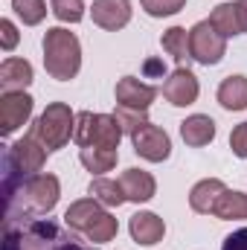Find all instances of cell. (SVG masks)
Listing matches in <instances>:
<instances>
[{
  "label": "cell",
  "mask_w": 247,
  "mask_h": 250,
  "mask_svg": "<svg viewBox=\"0 0 247 250\" xmlns=\"http://www.w3.org/2000/svg\"><path fill=\"white\" fill-rule=\"evenodd\" d=\"M143 73H145V79H163L166 76V64H163V59H145Z\"/></svg>",
  "instance_id": "33"
},
{
  "label": "cell",
  "mask_w": 247,
  "mask_h": 250,
  "mask_svg": "<svg viewBox=\"0 0 247 250\" xmlns=\"http://www.w3.org/2000/svg\"><path fill=\"white\" fill-rule=\"evenodd\" d=\"M44 70L56 82H70V79L79 76L82 44L70 29H64V26L47 29V35H44Z\"/></svg>",
  "instance_id": "3"
},
{
  "label": "cell",
  "mask_w": 247,
  "mask_h": 250,
  "mask_svg": "<svg viewBox=\"0 0 247 250\" xmlns=\"http://www.w3.org/2000/svg\"><path fill=\"white\" fill-rule=\"evenodd\" d=\"M114 117H117V123L123 125V131L128 134V137L148 123V111H134V108H123V105H117Z\"/></svg>",
  "instance_id": "29"
},
{
  "label": "cell",
  "mask_w": 247,
  "mask_h": 250,
  "mask_svg": "<svg viewBox=\"0 0 247 250\" xmlns=\"http://www.w3.org/2000/svg\"><path fill=\"white\" fill-rule=\"evenodd\" d=\"M123 134H125L123 125L117 123L114 114H93V111L76 114V134H73V143H76L79 148H84V146L120 148Z\"/></svg>",
  "instance_id": "5"
},
{
  "label": "cell",
  "mask_w": 247,
  "mask_h": 250,
  "mask_svg": "<svg viewBox=\"0 0 247 250\" xmlns=\"http://www.w3.org/2000/svg\"><path fill=\"white\" fill-rule=\"evenodd\" d=\"M79 160H82V166H84L90 175L102 178L105 172H111V169L117 166L120 151H117V148H102V146H84V148H79Z\"/></svg>",
  "instance_id": "20"
},
{
  "label": "cell",
  "mask_w": 247,
  "mask_h": 250,
  "mask_svg": "<svg viewBox=\"0 0 247 250\" xmlns=\"http://www.w3.org/2000/svg\"><path fill=\"white\" fill-rule=\"evenodd\" d=\"M163 96H166V102L175 105V108H189V105H195L198 96H201V82H198V76H195L189 67H178V70H172V76L163 82Z\"/></svg>",
  "instance_id": "10"
},
{
  "label": "cell",
  "mask_w": 247,
  "mask_h": 250,
  "mask_svg": "<svg viewBox=\"0 0 247 250\" xmlns=\"http://www.w3.org/2000/svg\"><path fill=\"white\" fill-rule=\"evenodd\" d=\"M117 233H120V221H117L111 212H105V215H102V218H96V224L84 233V239H87V242H93V245H105V242H111Z\"/></svg>",
  "instance_id": "26"
},
{
  "label": "cell",
  "mask_w": 247,
  "mask_h": 250,
  "mask_svg": "<svg viewBox=\"0 0 247 250\" xmlns=\"http://www.w3.org/2000/svg\"><path fill=\"white\" fill-rule=\"evenodd\" d=\"M114 96H117V105H123V108L148 111V108H151V102L157 99V87H154V84H148V82H140L137 76H123V79L117 82Z\"/></svg>",
  "instance_id": "12"
},
{
  "label": "cell",
  "mask_w": 247,
  "mask_h": 250,
  "mask_svg": "<svg viewBox=\"0 0 247 250\" xmlns=\"http://www.w3.org/2000/svg\"><path fill=\"white\" fill-rule=\"evenodd\" d=\"M62 198V184L50 172L12 175L3 172V218L50 215Z\"/></svg>",
  "instance_id": "2"
},
{
  "label": "cell",
  "mask_w": 247,
  "mask_h": 250,
  "mask_svg": "<svg viewBox=\"0 0 247 250\" xmlns=\"http://www.w3.org/2000/svg\"><path fill=\"white\" fill-rule=\"evenodd\" d=\"M230 148H233L236 157L247 160V123H239L230 131Z\"/></svg>",
  "instance_id": "31"
},
{
  "label": "cell",
  "mask_w": 247,
  "mask_h": 250,
  "mask_svg": "<svg viewBox=\"0 0 247 250\" xmlns=\"http://www.w3.org/2000/svg\"><path fill=\"white\" fill-rule=\"evenodd\" d=\"M76 134V114L67 102H50L44 108V114L32 125V137L47 148V151H59L64 148Z\"/></svg>",
  "instance_id": "4"
},
{
  "label": "cell",
  "mask_w": 247,
  "mask_h": 250,
  "mask_svg": "<svg viewBox=\"0 0 247 250\" xmlns=\"http://www.w3.org/2000/svg\"><path fill=\"white\" fill-rule=\"evenodd\" d=\"M120 187L125 192V201H131V204H145V201H151L157 195L154 175L145 172V169H137V166L125 169L123 175H120Z\"/></svg>",
  "instance_id": "14"
},
{
  "label": "cell",
  "mask_w": 247,
  "mask_h": 250,
  "mask_svg": "<svg viewBox=\"0 0 247 250\" xmlns=\"http://www.w3.org/2000/svg\"><path fill=\"white\" fill-rule=\"evenodd\" d=\"M12 12L23 21V26H38L47 18V0H12Z\"/></svg>",
  "instance_id": "25"
},
{
  "label": "cell",
  "mask_w": 247,
  "mask_h": 250,
  "mask_svg": "<svg viewBox=\"0 0 247 250\" xmlns=\"http://www.w3.org/2000/svg\"><path fill=\"white\" fill-rule=\"evenodd\" d=\"M224 111H247V76H227L215 93Z\"/></svg>",
  "instance_id": "19"
},
{
  "label": "cell",
  "mask_w": 247,
  "mask_h": 250,
  "mask_svg": "<svg viewBox=\"0 0 247 250\" xmlns=\"http://www.w3.org/2000/svg\"><path fill=\"white\" fill-rule=\"evenodd\" d=\"M87 192H90V198H96L102 207H108V209H114V207H123L125 204V192L123 187H120V181H111V178H93L90 181V187H87Z\"/></svg>",
  "instance_id": "24"
},
{
  "label": "cell",
  "mask_w": 247,
  "mask_h": 250,
  "mask_svg": "<svg viewBox=\"0 0 247 250\" xmlns=\"http://www.w3.org/2000/svg\"><path fill=\"white\" fill-rule=\"evenodd\" d=\"M108 212V207H102L96 198H79V201H73L70 207H67V212H64V224L70 227V230H76V233H87L93 224H96V218H102Z\"/></svg>",
  "instance_id": "15"
},
{
  "label": "cell",
  "mask_w": 247,
  "mask_h": 250,
  "mask_svg": "<svg viewBox=\"0 0 247 250\" xmlns=\"http://www.w3.org/2000/svg\"><path fill=\"white\" fill-rule=\"evenodd\" d=\"M3 250H96L82 233L62 227L50 218H3Z\"/></svg>",
  "instance_id": "1"
},
{
  "label": "cell",
  "mask_w": 247,
  "mask_h": 250,
  "mask_svg": "<svg viewBox=\"0 0 247 250\" xmlns=\"http://www.w3.org/2000/svg\"><path fill=\"white\" fill-rule=\"evenodd\" d=\"M128 233H131V239H134L137 245L151 248V245L163 242V236H166V221H163L157 212L143 209V212H134V215H131V221H128Z\"/></svg>",
  "instance_id": "13"
},
{
  "label": "cell",
  "mask_w": 247,
  "mask_h": 250,
  "mask_svg": "<svg viewBox=\"0 0 247 250\" xmlns=\"http://www.w3.org/2000/svg\"><path fill=\"white\" fill-rule=\"evenodd\" d=\"M131 146L137 151V157L148 160V163H163L172 154V137L154 123H145L140 131L131 134Z\"/></svg>",
  "instance_id": "8"
},
{
  "label": "cell",
  "mask_w": 247,
  "mask_h": 250,
  "mask_svg": "<svg viewBox=\"0 0 247 250\" xmlns=\"http://www.w3.org/2000/svg\"><path fill=\"white\" fill-rule=\"evenodd\" d=\"M224 181H218V178H204V181H198L195 187L189 189V207H192V212H198V215H212V209H215V204H218V198L224 195Z\"/></svg>",
  "instance_id": "16"
},
{
  "label": "cell",
  "mask_w": 247,
  "mask_h": 250,
  "mask_svg": "<svg viewBox=\"0 0 247 250\" xmlns=\"http://www.w3.org/2000/svg\"><path fill=\"white\" fill-rule=\"evenodd\" d=\"M160 44H163V50L181 64V67L192 59V38H189V29L186 26H169L160 35Z\"/></svg>",
  "instance_id": "21"
},
{
  "label": "cell",
  "mask_w": 247,
  "mask_h": 250,
  "mask_svg": "<svg viewBox=\"0 0 247 250\" xmlns=\"http://www.w3.org/2000/svg\"><path fill=\"white\" fill-rule=\"evenodd\" d=\"M50 12L62 23H79L84 18V0H50Z\"/></svg>",
  "instance_id": "27"
},
{
  "label": "cell",
  "mask_w": 247,
  "mask_h": 250,
  "mask_svg": "<svg viewBox=\"0 0 247 250\" xmlns=\"http://www.w3.org/2000/svg\"><path fill=\"white\" fill-rule=\"evenodd\" d=\"M206 21H209V23L215 26V32H221L224 38L242 35V23H239V9H236V3H221V6H215Z\"/></svg>",
  "instance_id": "23"
},
{
  "label": "cell",
  "mask_w": 247,
  "mask_h": 250,
  "mask_svg": "<svg viewBox=\"0 0 247 250\" xmlns=\"http://www.w3.org/2000/svg\"><path fill=\"white\" fill-rule=\"evenodd\" d=\"M131 0H93L90 18L105 32H120L131 23Z\"/></svg>",
  "instance_id": "11"
},
{
  "label": "cell",
  "mask_w": 247,
  "mask_h": 250,
  "mask_svg": "<svg viewBox=\"0 0 247 250\" xmlns=\"http://www.w3.org/2000/svg\"><path fill=\"white\" fill-rule=\"evenodd\" d=\"M35 79V70L26 59H6L0 64V87L3 93H12V90H23L29 87Z\"/></svg>",
  "instance_id": "18"
},
{
  "label": "cell",
  "mask_w": 247,
  "mask_h": 250,
  "mask_svg": "<svg viewBox=\"0 0 247 250\" xmlns=\"http://www.w3.org/2000/svg\"><path fill=\"white\" fill-rule=\"evenodd\" d=\"M140 6L148 18H172L186 6V0H140Z\"/></svg>",
  "instance_id": "28"
},
{
  "label": "cell",
  "mask_w": 247,
  "mask_h": 250,
  "mask_svg": "<svg viewBox=\"0 0 247 250\" xmlns=\"http://www.w3.org/2000/svg\"><path fill=\"white\" fill-rule=\"evenodd\" d=\"M32 108H35V99H32L26 90L3 93V96H0V134L9 137V134H15L21 125H26L29 117H32Z\"/></svg>",
  "instance_id": "9"
},
{
  "label": "cell",
  "mask_w": 247,
  "mask_h": 250,
  "mask_svg": "<svg viewBox=\"0 0 247 250\" xmlns=\"http://www.w3.org/2000/svg\"><path fill=\"white\" fill-rule=\"evenodd\" d=\"M18 41H21L18 26H15L9 18H3V21H0V47H3L6 53H12V50L18 47Z\"/></svg>",
  "instance_id": "30"
},
{
  "label": "cell",
  "mask_w": 247,
  "mask_h": 250,
  "mask_svg": "<svg viewBox=\"0 0 247 250\" xmlns=\"http://www.w3.org/2000/svg\"><path fill=\"white\" fill-rule=\"evenodd\" d=\"M221 250H247V227H239V230H233V233L224 239Z\"/></svg>",
  "instance_id": "32"
},
{
  "label": "cell",
  "mask_w": 247,
  "mask_h": 250,
  "mask_svg": "<svg viewBox=\"0 0 247 250\" xmlns=\"http://www.w3.org/2000/svg\"><path fill=\"white\" fill-rule=\"evenodd\" d=\"M47 154L50 151L32 134H26V137L15 140L6 148V154H3V172H12V175H38L44 169V163H47Z\"/></svg>",
  "instance_id": "6"
},
{
  "label": "cell",
  "mask_w": 247,
  "mask_h": 250,
  "mask_svg": "<svg viewBox=\"0 0 247 250\" xmlns=\"http://www.w3.org/2000/svg\"><path fill=\"white\" fill-rule=\"evenodd\" d=\"M181 137L189 148H204L215 140V120L206 114H192L181 123Z\"/></svg>",
  "instance_id": "17"
},
{
  "label": "cell",
  "mask_w": 247,
  "mask_h": 250,
  "mask_svg": "<svg viewBox=\"0 0 247 250\" xmlns=\"http://www.w3.org/2000/svg\"><path fill=\"white\" fill-rule=\"evenodd\" d=\"M212 215L221 218V221H245L247 218V195L239 192V189H224V195L218 198Z\"/></svg>",
  "instance_id": "22"
},
{
  "label": "cell",
  "mask_w": 247,
  "mask_h": 250,
  "mask_svg": "<svg viewBox=\"0 0 247 250\" xmlns=\"http://www.w3.org/2000/svg\"><path fill=\"white\" fill-rule=\"evenodd\" d=\"M236 9H239V23H242V32H247V0H239V3H236Z\"/></svg>",
  "instance_id": "34"
},
{
  "label": "cell",
  "mask_w": 247,
  "mask_h": 250,
  "mask_svg": "<svg viewBox=\"0 0 247 250\" xmlns=\"http://www.w3.org/2000/svg\"><path fill=\"white\" fill-rule=\"evenodd\" d=\"M189 38H192V59L204 67H212L227 56V38L215 32L209 21H198L189 29Z\"/></svg>",
  "instance_id": "7"
}]
</instances>
